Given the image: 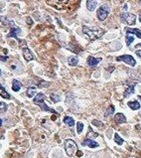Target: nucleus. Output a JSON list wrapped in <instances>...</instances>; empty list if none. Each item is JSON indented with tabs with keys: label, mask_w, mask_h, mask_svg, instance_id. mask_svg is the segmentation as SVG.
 <instances>
[{
	"label": "nucleus",
	"mask_w": 141,
	"mask_h": 158,
	"mask_svg": "<svg viewBox=\"0 0 141 158\" xmlns=\"http://www.w3.org/2000/svg\"><path fill=\"white\" fill-rule=\"evenodd\" d=\"M116 61H118V62H124V63H126L128 65H130V66H132L134 67L135 65H136V61L134 60V58L132 56H130V55H123V56H119L116 58Z\"/></svg>",
	"instance_id": "423d86ee"
},
{
	"label": "nucleus",
	"mask_w": 141,
	"mask_h": 158,
	"mask_svg": "<svg viewBox=\"0 0 141 158\" xmlns=\"http://www.w3.org/2000/svg\"><path fill=\"white\" fill-rule=\"evenodd\" d=\"M82 153L81 152V151H78V156H82Z\"/></svg>",
	"instance_id": "2f4dec72"
},
{
	"label": "nucleus",
	"mask_w": 141,
	"mask_h": 158,
	"mask_svg": "<svg viewBox=\"0 0 141 158\" xmlns=\"http://www.w3.org/2000/svg\"><path fill=\"white\" fill-rule=\"evenodd\" d=\"M82 145H87V146H89V147H90V148H96V147L98 146V143L96 142V141H93L92 139L87 138L86 140L82 141Z\"/></svg>",
	"instance_id": "9d476101"
},
{
	"label": "nucleus",
	"mask_w": 141,
	"mask_h": 158,
	"mask_svg": "<svg viewBox=\"0 0 141 158\" xmlns=\"http://www.w3.org/2000/svg\"><path fill=\"white\" fill-rule=\"evenodd\" d=\"M113 113H114V106H113V105H110V106L106 109V111H105V116H108V115L112 114Z\"/></svg>",
	"instance_id": "b1692460"
},
{
	"label": "nucleus",
	"mask_w": 141,
	"mask_h": 158,
	"mask_svg": "<svg viewBox=\"0 0 141 158\" xmlns=\"http://www.w3.org/2000/svg\"><path fill=\"white\" fill-rule=\"evenodd\" d=\"M123 10H125V11L127 10V5H126V4H125V5L123 6Z\"/></svg>",
	"instance_id": "473e14b6"
},
{
	"label": "nucleus",
	"mask_w": 141,
	"mask_h": 158,
	"mask_svg": "<svg viewBox=\"0 0 141 158\" xmlns=\"http://www.w3.org/2000/svg\"><path fill=\"white\" fill-rule=\"evenodd\" d=\"M0 96L2 97L3 98H6V99H9L10 98V95L8 94L7 91H6V90L0 85Z\"/></svg>",
	"instance_id": "f3484780"
},
{
	"label": "nucleus",
	"mask_w": 141,
	"mask_h": 158,
	"mask_svg": "<svg viewBox=\"0 0 141 158\" xmlns=\"http://www.w3.org/2000/svg\"><path fill=\"white\" fill-rule=\"evenodd\" d=\"M0 60L3 61V62H6L8 60V57H2V56H0Z\"/></svg>",
	"instance_id": "c85d7f7f"
},
{
	"label": "nucleus",
	"mask_w": 141,
	"mask_h": 158,
	"mask_svg": "<svg viewBox=\"0 0 141 158\" xmlns=\"http://www.w3.org/2000/svg\"><path fill=\"white\" fill-rule=\"evenodd\" d=\"M133 41H134V37H133V36H131V35L127 34V35H126V44H127V46H130V44H131Z\"/></svg>",
	"instance_id": "393cba45"
},
{
	"label": "nucleus",
	"mask_w": 141,
	"mask_h": 158,
	"mask_svg": "<svg viewBox=\"0 0 141 158\" xmlns=\"http://www.w3.org/2000/svg\"><path fill=\"white\" fill-rule=\"evenodd\" d=\"M100 61H101L100 58L97 59V58H93V57L89 56V58H88V65H89V67H96Z\"/></svg>",
	"instance_id": "1a4fd4ad"
},
{
	"label": "nucleus",
	"mask_w": 141,
	"mask_h": 158,
	"mask_svg": "<svg viewBox=\"0 0 141 158\" xmlns=\"http://www.w3.org/2000/svg\"><path fill=\"white\" fill-rule=\"evenodd\" d=\"M135 54H136V55H137L139 58H141V50H137V51L135 52Z\"/></svg>",
	"instance_id": "7c9ffc66"
},
{
	"label": "nucleus",
	"mask_w": 141,
	"mask_h": 158,
	"mask_svg": "<svg viewBox=\"0 0 141 158\" xmlns=\"http://www.w3.org/2000/svg\"><path fill=\"white\" fill-rule=\"evenodd\" d=\"M7 108H8V106L5 103H3V101L0 103V113H5V111L7 110Z\"/></svg>",
	"instance_id": "4be33fe9"
},
{
	"label": "nucleus",
	"mask_w": 141,
	"mask_h": 158,
	"mask_svg": "<svg viewBox=\"0 0 141 158\" xmlns=\"http://www.w3.org/2000/svg\"><path fill=\"white\" fill-rule=\"evenodd\" d=\"M45 98H46L45 95H43V94L40 92V94H38L37 96L34 98V104L39 105V106L42 108V110H45V111H50V113L57 114V111H56L55 109H53V108H51V107H49L48 105L45 104L44 103Z\"/></svg>",
	"instance_id": "f03ea898"
},
{
	"label": "nucleus",
	"mask_w": 141,
	"mask_h": 158,
	"mask_svg": "<svg viewBox=\"0 0 141 158\" xmlns=\"http://www.w3.org/2000/svg\"><path fill=\"white\" fill-rule=\"evenodd\" d=\"M68 62H69V65L70 66H77L78 65V63H79V60H78V58L77 57H70L69 58V60H68Z\"/></svg>",
	"instance_id": "aec40b11"
},
{
	"label": "nucleus",
	"mask_w": 141,
	"mask_h": 158,
	"mask_svg": "<svg viewBox=\"0 0 141 158\" xmlns=\"http://www.w3.org/2000/svg\"><path fill=\"white\" fill-rule=\"evenodd\" d=\"M2 122H3V121H2V119H1V118H0V126H1V125H2Z\"/></svg>",
	"instance_id": "72a5a7b5"
},
{
	"label": "nucleus",
	"mask_w": 141,
	"mask_h": 158,
	"mask_svg": "<svg viewBox=\"0 0 141 158\" xmlns=\"http://www.w3.org/2000/svg\"><path fill=\"white\" fill-rule=\"evenodd\" d=\"M82 32L88 35V37L89 38L90 41H95L98 38H100L104 34V31L98 27H95V28H89L87 26L82 27Z\"/></svg>",
	"instance_id": "f257e3e1"
},
{
	"label": "nucleus",
	"mask_w": 141,
	"mask_h": 158,
	"mask_svg": "<svg viewBox=\"0 0 141 158\" xmlns=\"http://www.w3.org/2000/svg\"><path fill=\"white\" fill-rule=\"evenodd\" d=\"M59 1H65V0H59Z\"/></svg>",
	"instance_id": "58836bf2"
},
{
	"label": "nucleus",
	"mask_w": 141,
	"mask_h": 158,
	"mask_svg": "<svg viewBox=\"0 0 141 158\" xmlns=\"http://www.w3.org/2000/svg\"><path fill=\"white\" fill-rule=\"evenodd\" d=\"M35 90H36V88L35 87H31V88H29L28 90H27V91H26V94H27V97L28 98H33L34 97V95H35Z\"/></svg>",
	"instance_id": "412c9836"
},
{
	"label": "nucleus",
	"mask_w": 141,
	"mask_h": 158,
	"mask_svg": "<svg viewBox=\"0 0 141 158\" xmlns=\"http://www.w3.org/2000/svg\"><path fill=\"white\" fill-rule=\"evenodd\" d=\"M21 32V29L20 28H16V27H13L11 31H10V33L7 35V37L11 38V37H14L16 40H18V34Z\"/></svg>",
	"instance_id": "9b49d317"
},
{
	"label": "nucleus",
	"mask_w": 141,
	"mask_h": 158,
	"mask_svg": "<svg viewBox=\"0 0 141 158\" xmlns=\"http://www.w3.org/2000/svg\"><path fill=\"white\" fill-rule=\"evenodd\" d=\"M126 33L127 34H130V33H132L134 35H136L138 38H140L141 39V32L138 29H130V28H126Z\"/></svg>",
	"instance_id": "a211bd4d"
},
{
	"label": "nucleus",
	"mask_w": 141,
	"mask_h": 158,
	"mask_svg": "<svg viewBox=\"0 0 141 158\" xmlns=\"http://www.w3.org/2000/svg\"><path fill=\"white\" fill-rule=\"evenodd\" d=\"M65 149H66V152L69 156H73L78 150V147H77V144L74 140L67 139L65 142Z\"/></svg>",
	"instance_id": "7ed1b4c3"
},
{
	"label": "nucleus",
	"mask_w": 141,
	"mask_h": 158,
	"mask_svg": "<svg viewBox=\"0 0 141 158\" xmlns=\"http://www.w3.org/2000/svg\"><path fill=\"white\" fill-rule=\"evenodd\" d=\"M121 20L123 22H126L128 25H134L136 21V16L131 13H122L121 14Z\"/></svg>",
	"instance_id": "39448f33"
},
{
	"label": "nucleus",
	"mask_w": 141,
	"mask_h": 158,
	"mask_svg": "<svg viewBox=\"0 0 141 158\" xmlns=\"http://www.w3.org/2000/svg\"><path fill=\"white\" fill-rule=\"evenodd\" d=\"M97 5V0H88L87 1V7L89 11H93Z\"/></svg>",
	"instance_id": "f8f14e48"
},
{
	"label": "nucleus",
	"mask_w": 141,
	"mask_h": 158,
	"mask_svg": "<svg viewBox=\"0 0 141 158\" xmlns=\"http://www.w3.org/2000/svg\"><path fill=\"white\" fill-rule=\"evenodd\" d=\"M92 123H93L95 125H97V126H101V125H102L101 122H99V121H97V120H92Z\"/></svg>",
	"instance_id": "cd10ccee"
},
{
	"label": "nucleus",
	"mask_w": 141,
	"mask_h": 158,
	"mask_svg": "<svg viewBox=\"0 0 141 158\" xmlns=\"http://www.w3.org/2000/svg\"><path fill=\"white\" fill-rule=\"evenodd\" d=\"M51 98H52V100L54 101V103H58V101H60V97L58 96V95H52L51 96Z\"/></svg>",
	"instance_id": "bb28decb"
},
{
	"label": "nucleus",
	"mask_w": 141,
	"mask_h": 158,
	"mask_svg": "<svg viewBox=\"0 0 141 158\" xmlns=\"http://www.w3.org/2000/svg\"><path fill=\"white\" fill-rule=\"evenodd\" d=\"M114 120L116 121L117 123H123V122L126 121V118L122 113H116L114 115Z\"/></svg>",
	"instance_id": "ddd939ff"
},
{
	"label": "nucleus",
	"mask_w": 141,
	"mask_h": 158,
	"mask_svg": "<svg viewBox=\"0 0 141 158\" xmlns=\"http://www.w3.org/2000/svg\"><path fill=\"white\" fill-rule=\"evenodd\" d=\"M27 22H28V24H29V25H32V24H33V21H32V19H31L30 17H28V18H27Z\"/></svg>",
	"instance_id": "c756f323"
},
{
	"label": "nucleus",
	"mask_w": 141,
	"mask_h": 158,
	"mask_svg": "<svg viewBox=\"0 0 141 158\" xmlns=\"http://www.w3.org/2000/svg\"><path fill=\"white\" fill-rule=\"evenodd\" d=\"M0 76H1V70H0Z\"/></svg>",
	"instance_id": "4c0bfd02"
},
{
	"label": "nucleus",
	"mask_w": 141,
	"mask_h": 158,
	"mask_svg": "<svg viewBox=\"0 0 141 158\" xmlns=\"http://www.w3.org/2000/svg\"><path fill=\"white\" fill-rule=\"evenodd\" d=\"M23 56H24V59L27 61V62H30V61H32L34 59L33 54H32L31 51L27 48V46H26V47H23Z\"/></svg>",
	"instance_id": "0eeeda50"
},
{
	"label": "nucleus",
	"mask_w": 141,
	"mask_h": 158,
	"mask_svg": "<svg viewBox=\"0 0 141 158\" xmlns=\"http://www.w3.org/2000/svg\"><path fill=\"white\" fill-rule=\"evenodd\" d=\"M139 115H140V117H141V111H140V113H139Z\"/></svg>",
	"instance_id": "e433bc0d"
},
{
	"label": "nucleus",
	"mask_w": 141,
	"mask_h": 158,
	"mask_svg": "<svg viewBox=\"0 0 141 158\" xmlns=\"http://www.w3.org/2000/svg\"><path fill=\"white\" fill-rule=\"evenodd\" d=\"M135 86H136V83H128L126 87V89H125V91H124V97H129L131 94H133L134 92V88H135Z\"/></svg>",
	"instance_id": "6e6552de"
},
{
	"label": "nucleus",
	"mask_w": 141,
	"mask_h": 158,
	"mask_svg": "<svg viewBox=\"0 0 141 158\" xmlns=\"http://www.w3.org/2000/svg\"><path fill=\"white\" fill-rule=\"evenodd\" d=\"M138 98H139V99L141 100V96H138Z\"/></svg>",
	"instance_id": "c9c22d12"
},
{
	"label": "nucleus",
	"mask_w": 141,
	"mask_h": 158,
	"mask_svg": "<svg viewBox=\"0 0 141 158\" xmlns=\"http://www.w3.org/2000/svg\"><path fill=\"white\" fill-rule=\"evenodd\" d=\"M0 21L2 22L3 25H5V26H10V25H11V26H14V22L11 21V20H8L7 17H5V16H4V17H1V18H0Z\"/></svg>",
	"instance_id": "dca6fc26"
},
{
	"label": "nucleus",
	"mask_w": 141,
	"mask_h": 158,
	"mask_svg": "<svg viewBox=\"0 0 141 158\" xmlns=\"http://www.w3.org/2000/svg\"><path fill=\"white\" fill-rule=\"evenodd\" d=\"M109 14V6L107 4H104L97 10V18L100 21H104L107 18V16Z\"/></svg>",
	"instance_id": "20e7f679"
},
{
	"label": "nucleus",
	"mask_w": 141,
	"mask_h": 158,
	"mask_svg": "<svg viewBox=\"0 0 141 158\" xmlns=\"http://www.w3.org/2000/svg\"><path fill=\"white\" fill-rule=\"evenodd\" d=\"M21 88H22V85H21V83H20L19 81H17V80H13V83H12V90H14V91H18V90H20Z\"/></svg>",
	"instance_id": "2eb2a0df"
},
{
	"label": "nucleus",
	"mask_w": 141,
	"mask_h": 158,
	"mask_svg": "<svg viewBox=\"0 0 141 158\" xmlns=\"http://www.w3.org/2000/svg\"><path fill=\"white\" fill-rule=\"evenodd\" d=\"M82 129H83V124H82V122H78V124H77V131H78V133H82Z\"/></svg>",
	"instance_id": "a878e982"
},
{
	"label": "nucleus",
	"mask_w": 141,
	"mask_h": 158,
	"mask_svg": "<svg viewBox=\"0 0 141 158\" xmlns=\"http://www.w3.org/2000/svg\"><path fill=\"white\" fill-rule=\"evenodd\" d=\"M64 122H65L67 125H69V126H74V118H72L71 116H65Z\"/></svg>",
	"instance_id": "6ab92c4d"
},
{
	"label": "nucleus",
	"mask_w": 141,
	"mask_h": 158,
	"mask_svg": "<svg viewBox=\"0 0 141 158\" xmlns=\"http://www.w3.org/2000/svg\"><path fill=\"white\" fill-rule=\"evenodd\" d=\"M139 21L141 22V11H140V15H139Z\"/></svg>",
	"instance_id": "f704fd0d"
},
{
	"label": "nucleus",
	"mask_w": 141,
	"mask_h": 158,
	"mask_svg": "<svg viewBox=\"0 0 141 158\" xmlns=\"http://www.w3.org/2000/svg\"><path fill=\"white\" fill-rule=\"evenodd\" d=\"M127 105H128V106H129L131 109H133V110H136V109H139V108H140V104H139L137 100L129 101Z\"/></svg>",
	"instance_id": "4468645a"
},
{
	"label": "nucleus",
	"mask_w": 141,
	"mask_h": 158,
	"mask_svg": "<svg viewBox=\"0 0 141 158\" xmlns=\"http://www.w3.org/2000/svg\"><path fill=\"white\" fill-rule=\"evenodd\" d=\"M114 141L117 143L118 145H121V144L123 143V139H122L117 133H115V134H114Z\"/></svg>",
	"instance_id": "5701e85b"
}]
</instances>
